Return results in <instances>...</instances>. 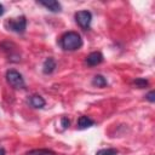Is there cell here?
<instances>
[{"label": "cell", "mask_w": 155, "mask_h": 155, "mask_svg": "<svg viewBox=\"0 0 155 155\" xmlns=\"http://www.w3.org/2000/svg\"><path fill=\"white\" fill-rule=\"evenodd\" d=\"M93 125H94V121L91 117L86 116V115L80 116L79 120H78V128L79 130H86V128H88V127H91Z\"/></svg>", "instance_id": "ba28073f"}, {"label": "cell", "mask_w": 155, "mask_h": 155, "mask_svg": "<svg viewBox=\"0 0 155 155\" xmlns=\"http://www.w3.org/2000/svg\"><path fill=\"white\" fill-rule=\"evenodd\" d=\"M69 125H70L69 119H68V117H65V116H63V117L61 119V126L65 130V128H68V127H69Z\"/></svg>", "instance_id": "5bb4252c"}, {"label": "cell", "mask_w": 155, "mask_h": 155, "mask_svg": "<svg viewBox=\"0 0 155 155\" xmlns=\"http://www.w3.org/2000/svg\"><path fill=\"white\" fill-rule=\"evenodd\" d=\"M148 84H149L148 80L144 79V78H138V79L133 80V85H136L138 88H144V87L148 86Z\"/></svg>", "instance_id": "4fadbf2b"}, {"label": "cell", "mask_w": 155, "mask_h": 155, "mask_svg": "<svg viewBox=\"0 0 155 155\" xmlns=\"http://www.w3.org/2000/svg\"><path fill=\"white\" fill-rule=\"evenodd\" d=\"M29 103H30V105L31 107H34V108H36V109H41V108H44L45 107V99L41 97V96H39V94H34V96H31L30 98H29Z\"/></svg>", "instance_id": "9c48e42d"}, {"label": "cell", "mask_w": 155, "mask_h": 155, "mask_svg": "<svg viewBox=\"0 0 155 155\" xmlns=\"http://www.w3.org/2000/svg\"><path fill=\"white\" fill-rule=\"evenodd\" d=\"M59 45L65 51H76L82 46L81 35L76 31H67L61 36Z\"/></svg>", "instance_id": "6da1fadb"}, {"label": "cell", "mask_w": 155, "mask_h": 155, "mask_svg": "<svg viewBox=\"0 0 155 155\" xmlns=\"http://www.w3.org/2000/svg\"><path fill=\"white\" fill-rule=\"evenodd\" d=\"M104 57L101 52L98 51H94V52H91L87 57H86V63L90 65V67H94V65H98L103 62Z\"/></svg>", "instance_id": "5b68a950"}, {"label": "cell", "mask_w": 155, "mask_h": 155, "mask_svg": "<svg viewBox=\"0 0 155 155\" xmlns=\"http://www.w3.org/2000/svg\"><path fill=\"white\" fill-rule=\"evenodd\" d=\"M27 155H57L50 149H33L27 153Z\"/></svg>", "instance_id": "8fae6325"}, {"label": "cell", "mask_w": 155, "mask_h": 155, "mask_svg": "<svg viewBox=\"0 0 155 155\" xmlns=\"http://www.w3.org/2000/svg\"><path fill=\"white\" fill-rule=\"evenodd\" d=\"M96 155H117V150L114 148H105V149L98 150Z\"/></svg>", "instance_id": "7c38bea8"}, {"label": "cell", "mask_w": 155, "mask_h": 155, "mask_svg": "<svg viewBox=\"0 0 155 155\" xmlns=\"http://www.w3.org/2000/svg\"><path fill=\"white\" fill-rule=\"evenodd\" d=\"M4 13H5V7H4V6L0 4V16H2Z\"/></svg>", "instance_id": "2e32d148"}, {"label": "cell", "mask_w": 155, "mask_h": 155, "mask_svg": "<svg viewBox=\"0 0 155 155\" xmlns=\"http://www.w3.org/2000/svg\"><path fill=\"white\" fill-rule=\"evenodd\" d=\"M0 155H6V151H5V149L2 147H0Z\"/></svg>", "instance_id": "e0dca14e"}, {"label": "cell", "mask_w": 155, "mask_h": 155, "mask_svg": "<svg viewBox=\"0 0 155 155\" xmlns=\"http://www.w3.org/2000/svg\"><path fill=\"white\" fill-rule=\"evenodd\" d=\"M6 81L7 84L13 88H24L25 82L21 73H18L15 69H10L6 71Z\"/></svg>", "instance_id": "3957f363"}, {"label": "cell", "mask_w": 155, "mask_h": 155, "mask_svg": "<svg viewBox=\"0 0 155 155\" xmlns=\"http://www.w3.org/2000/svg\"><path fill=\"white\" fill-rule=\"evenodd\" d=\"M5 27L11 31L22 34L25 31V28H27V18L25 16H18L16 18H10L6 21Z\"/></svg>", "instance_id": "7a4b0ae2"}, {"label": "cell", "mask_w": 155, "mask_h": 155, "mask_svg": "<svg viewBox=\"0 0 155 155\" xmlns=\"http://www.w3.org/2000/svg\"><path fill=\"white\" fill-rule=\"evenodd\" d=\"M38 4L39 5H41V6H44L45 8H47L48 11H51V12H61L62 11V6H61V4L58 2V1H56V0H46V1H38Z\"/></svg>", "instance_id": "8992f818"}, {"label": "cell", "mask_w": 155, "mask_h": 155, "mask_svg": "<svg viewBox=\"0 0 155 155\" xmlns=\"http://www.w3.org/2000/svg\"><path fill=\"white\" fill-rule=\"evenodd\" d=\"M145 98H147L149 102L154 103V102H155V91H150V92H148V93L145 94Z\"/></svg>", "instance_id": "9a60e30c"}, {"label": "cell", "mask_w": 155, "mask_h": 155, "mask_svg": "<svg viewBox=\"0 0 155 155\" xmlns=\"http://www.w3.org/2000/svg\"><path fill=\"white\" fill-rule=\"evenodd\" d=\"M56 65H57L56 64V61L52 57L46 58L45 62H44V64H42V71H44V74H51V73H53L54 69H56Z\"/></svg>", "instance_id": "52a82bcc"}, {"label": "cell", "mask_w": 155, "mask_h": 155, "mask_svg": "<svg viewBox=\"0 0 155 155\" xmlns=\"http://www.w3.org/2000/svg\"><path fill=\"white\" fill-rule=\"evenodd\" d=\"M75 21L76 23L84 29L88 30L91 28V22H92V13L87 10H81L75 13Z\"/></svg>", "instance_id": "277c9868"}, {"label": "cell", "mask_w": 155, "mask_h": 155, "mask_svg": "<svg viewBox=\"0 0 155 155\" xmlns=\"http://www.w3.org/2000/svg\"><path fill=\"white\" fill-rule=\"evenodd\" d=\"M92 85L102 88V87H105V86L108 85V81H107V79H105L103 75L97 74V75H96L93 79H92Z\"/></svg>", "instance_id": "30bf717a"}]
</instances>
